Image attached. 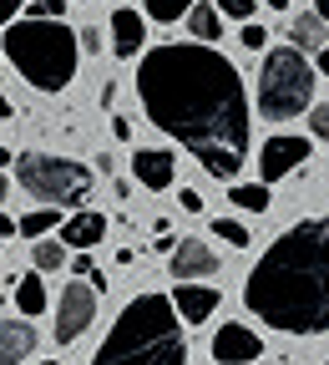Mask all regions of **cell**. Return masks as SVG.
<instances>
[{
  "mask_svg": "<svg viewBox=\"0 0 329 365\" xmlns=\"http://www.w3.org/2000/svg\"><path fill=\"white\" fill-rule=\"evenodd\" d=\"M6 234H16V223H11L6 213H0V239H6Z\"/></svg>",
  "mask_w": 329,
  "mask_h": 365,
  "instance_id": "4dcf8cb0",
  "label": "cell"
},
{
  "mask_svg": "<svg viewBox=\"0 0 329 365\" xmlns=\"http://www.w3.org/2000/svg\"><path fill=\"white\" fill-rule=\"evenodd\" d=\"M0 51L6 61L36 86V91H66L76 81V61H81V41L61 16H26V21H6L0 26Z\"/></svg>",
  "mask_w": 329,
  "mask_h": 365,
  "instance_id": "277c9868",
  "label": "cell"
},
{
  "mask_svg": "<svg viewBox=\"0 0 329 365\" xmlns=\"http://www.w3.org/2000/svg\"><path fill=\"white\" fill-rule=\"evenodd\" d=\"M6 117H16V107H11V97H0V122Z\"/></svg>",
  "mask_w": 329,
  "mask_h": 365,
  "instance_id": "f546056e",
  "label": "cell"
},
{
  "mask_svg": "<svg viewBox=\"0 0 329 365\" xmlns=\"http://www.w3.org/2000/svg\"><path fill=\"white\" fill-rule=\"evenodd\" d=\"M91 319H97V289H91L86 279H71L56 299V345H71L91 330Z\"/></svg>",
  "mask_w": 329,
  "mask_h": 365,
  "instance_id": "52a82bcc",
  "label": "cell"
},
{
  "mask_svg": "<svg viewBox=\"0 0 329 365\" xmlns=\"http://www.w3.org/2000/svg\"><path fill=\"white\" fill-rule=\"evenodd\" d=\"M254 365H258V360H254Z\"/></svg>",
  "mask_w": 329,
  "mask_h": 365,
  "instance_id": "e575fe53",
  "label": "cell"
},
{
  "mask_svg": "<svg viewBox=\"0 0 329 365\" xmlns=\"http://www.w3.org/2000/svg\"><path fill=\"white\" fill-rule=\"evenodd\" d=\"M304 112H309V127H314V137H319V143H324V137H329V107H324V102L314 97V102H309Z\"/></svg>",
  "mask_w": 329,
  "mask_h": 365,
  "instance_id": "d4e9b609",
  "label": "cell"
},
{
  "mask_svg": "<svg viewBox=\"0 0 329 365\" xmlns=\"http://www.w3.org/2000/svg\"><path fill=\"white\" fill-rule=\"evenodd\" d=\"M61 223V213L46 203V208H36V213H26L21 223H16V234H26V239H41V234H51V228Z\"/></svg>",
  "mask_w": 329,
  "mask_h": 365,
  "instance_id": "d6986e66",
  "label": "cell"
},
{
  "mask_svg": "<svg viewBox=\"0 0 329 365\" xmlns=\"http://www.w3.org/2000/svg\"><path fill=\"white\" fill-rule=\"evenodd\" d=\"M228 198L239 208H249V213H268V188H263V182H233Z\"/></svg>",
  "mask_w": 329,
  "mask_h": 365,
  "instance_id": "ffe728a7",
  "label": "cell"
},
{
  "mask_svg": "<svg viewBox=\"0 0 329 365\" xmlns=\"http://www.w3.org/2000/svg\"><path fill=\"white\" fill-rule=\"evenodd\" d=\"M299 163H309V137H289V132H278V137H268L263 153H258V173H263V182L294 173Z\"/></svg>",
  "mask_w": 329,
  "mask_h": 365,
  "instance_id": "ba28073f",
  "label": "cell"
},
{
  "mask_svg": "<svg viewBox=\"0 0 329 365\" xmlns=\"http://www.w3.org/2000/svg\"><path fill=\"white\" fill-rule=\"evenodd\" d=\"M6 198H11V178H6V173H0V203H6Z\"/></svg>",
  "mask_w": 329,
  "mask_h": 365,
  "instance_id": "1f68e13d",
  "label": "cell"
},
{
  "mask_svg": "<svg viewBox=\"0 0 329 365\" xmlns=\"http://www.w3.org/2000/svg\"><path fill=\"white\" fill-rule=\"evenodd\" d=\"M289 41H294V51H309V56H319V66H324V41H329V31H324V16H319V11H299V16L289 21Z\"/></svg>",
  "mask_w": 329,
  "mask_h": 365,
  "instance_id": "9a60e30c",
  "label": "cell"
},
{
  "mask_svg": "<svg viewBox=\"0 0 329 365\" xmlns=\"http://www.w3.org/2000/svg\"><path fill=\"white\" fill-rule=\"evenodd\" d=\"M31 259H36V269H61L66 264V249H61V239H36Z\"/></svg>",
  "mask_w": 329,
  "mask_h": 365,
  "instance_id": "44dd1931",
  "label": "cell"
},
{
  "mask_svg": "<svg viewBox=\"0 0 329 365\" xmlns=\"http://www.w3.org/2000/svg\"><path fill=\"white\" fill-rule=\"evenodd\" d=\"M36 365H56V360H36Z\"/></svg>",
  "mask_w": 329,
  "mask_h": 365,
  "instance_id": "836d02e7",
  "label": "cell"
},
{
  "mask_svg": "<svg viewBox=\"0 0 329 365\" xmlns=\"http://www.w3.org/2000/svg\"><path fill=\"white\" fill-rule=\"evenodd\" d=\"M142 41H147V21L137 11H117L112 16V51L117 56H137V51H142Z\"/></svg>",
  "mask_w": 329,
  "mask_h": 365,
  "instance_id": "2e32d148",
  "label": "cell"
},
{
  "mask_svg": "<svg viewBox=\"0 0 329 365\" xmlns=\"http://www.w3.org/2000/svg\"><path fill=\"white\" fill-rule=\"evenodd\" d=\"M244 46H249V51H263V46H268V31H263L258 21H244Z\"/></svg>",
  "mask_w": 329,
  "mask_h": 365,
  "instance_id": "484cf974",
  "label": "cell"
},
{
  "mask_svg": "<svg viewBox=\"0 0 329 365\" xmlns=\"http://www.w3.org/2000/svg\"><path fill=\"white\" fill-rule=\"evenodd\" d=\"M187 6H193V0H147V16L162 21V26H172V21H182Z\"/></svg>",
  "mask_w": 329,
  "mask_h": 365,
  "instance_id": "603a6c76",
  "label": "cell"
},
{
  "mask_svg": "<svg viewBox=\"0 0 329 365\" xmlns=\"http://www.w3.org/2000/svg\"><path fill=\"white\" fill-rule=\"evenodd\" d=\"M249 314L284 335H324L329 294H324V218H304L278 234L268 254L254 264L244 284Z\"/></svg>",
  "mask_w": 329,
  "mask_h": 365,
  "instance_id": "7a4b0ae2",
  "label": "cell"
},
{
  "mask_svg": "<svg viewBox=\"0 0 329 365\" xmlns=\"http://www.w3.org/2000/svg\"><path fill=\"white\" fill-rule=\"evenodd\" d=\"M213 11H218V16H228V21H254V11H258V0H218Z\"/></svg>",
  "mask_w": 329,
  "mask_h": 365,
  "instance_id": "cb8c5ba5",
  "label": "cell"
},
{
  "mask_svg": "<svg viewBox=\"0 0 329 365\" xmlns=\"http://www.w3.org/2000/svg\"><path fill=\"white\" fill-rule=\"evenodd\" d=\"M182 16H187V31H193L198 41H208V46L223 36V16H218L213 6H198V0H193V6H187Z\"/></svg>",
  "mask_w": 329,
  "mask_h": 365,
  "instance_id": "e0dca14e",
  "label": "cell"
},
{
  "mask_svg": "<svg viewBox=\"0 0 329 365\" xmlns=\"http://www.w3.org/2000/svg\"><path fill=\"white\" fill-rule=\"evenodd\" d=\"M172 299V309H177V319H182V325H203V319L218 309V289L213 284H198V279H177V289L167 294Z\"/></svg>",
  "mask_w": 329,
  "mask_h": 365,
  "instance_id": "30bf717a",
  "label": "cell"
},
{
  "mask_svg": "<svg viewBox=\"0 0 329 365\" xmlns=\"http://www.w3.org/2000/svg\"><path fill=\"white\" fill-rule=\"evenodd\" d=\"M258 355H263V340L249 325H223L213 335V360L218 365H254Z\"/></svg>",
  "mask_w": 329,
  "mask_h": 365,
  "instance_id": "9c48e42d",
  "label": "cell"
},
{
  "mask_svg": "<svg viewBox=\"0 0 329 365\" xmlns=\"http://www.w3.org/2000/svg\"><path fill=\"white\" fill-rule=\"evenodd\" d=\"M56 228H61V249H97L107 239V213H76Z\"/></svg>",
  "mask_w": 329,
  "mask_h": 365,
  "instance_id": "4fadbf2b",
  "label": "cell"
},
{
  "mask_svg": "<svg viewBox=\"0 0 329 365\" xmlns=\"http://www.w3.org/2000/svg\"><path fill=\"white\" fill-rule=\"evenodd\" d=\"M16 309H21L26 319L46 309V284H41V274H26V279L16 284Z\"/></svg>",
  "mask_w": 329,
  "mask_h": 365,
  "instance_id": "ac0fdd59",
  "label": "cell"
},
{
  "mask_svg": "<svg viewBox=\"0 0 329 365\" xmlns=\"http://www.w3.org/2000/svg\"><path fill=\"white\" fill-rule=\"evenodd\" d=\"M167 254H172V274H177V279H208V274H218V254L203 239H182Z\"/></svg>",
  "mask_w": 329,
  "mask_h": 365,
  "instance_id": "7c38bea8",
  "label": "cell"
},
{
  "mask_svg": "<svg viewBox=\"0 0 329 365\" xmlns=\"http://www.w3.org/2000/svg\"><path fill=\"white\" fill-rule=\"evenodd\" d=\"M213 234L228 244V249H249V228L239 218H213Z\"/></svg>",
  "mask_w": 329,
  "mask_h": 365,
  "instance_id": "7402d4cb",
  "label": "cell"
},
{
  "mask_svg": "<svg viewBox=\"0 0 329 365\" xmlns=\"http://www.w3.org/2000/svg\"><path fill=\"white\" fill-rule=\"evenodd\" d=\"M36 350V325L31 319H0V365H21Z\"/></svg>",
  "mask_w": 329,
  "mask_h": 365,
  "instance_id": "5bb4252c",
  "label": "cell"
},
{
  "mask_svg": "<svg viewBox=\"0 0 329 365\" xmlns=\"http://www.w3.org/2000/svg\"><path fill=\"white\" fill-rule=\"evenodd\" d=\"M137 97L152 127L182 143L213 178H239L249 158V91L208 41L152 46L137 66Z\"/></svg>",
  "mask_w": 329,
  "mask_h": 365,
  "instance_id": "6da1fadb",
  "label": "cell"
},
{
  "mask_svg": "<svg viewBox=\"0 0 329 365\" xmlns=\"http://www.w3.org/2000/svg\"><path fill=\"white\" fill-rule=\"evenodd\" d=\"M132 178L142 182L147 193H162V188H172V178H177V158L162 153V148H137L132 153Z\"/></svg>",
  "mask_w": 329,
  "mask_h": 365,
  "instance_id": "8fae6325",
  "label": "cell"
},
{
  "mask_svg": "<svg viewBox=\"0 0 329 365\" xmlns=\"http://www.w3.org/2000/svg\"><path fill=\"white\" fill-rule=\"evenodd\" d=\"M26 16H66V0H41V6H26Z\"/></svg>",
  "mask_w": 329,
  "mask_h": 365,
  "instance_id": "4316f807",
  "label": "cell"
},
{
  "mask_svg": "<svg viewBox=\"0 0 329 365\" xmlns=\"http://www.w3.org/2000/svg\"><path fill=\"white\" fill-rule=\"evenodd\" d=\"M6 163H11V148H0V168H6Z\"/></svg>",
  "mask_w": 329,
  "mask_h": 365,
  "instance_id": "d6a6232c",
  "label": "cell"
},
{
  "mask_svg": "<svg viewBox=\"0 0 329 365\" xmlns=\"http://www.w3.org/2000/svg\"><path fill=\"white\" fill-rule=\"evenodd\" d=\"M177 203H182L187 213H203V193H193V188H182V193H177Z\"/></svg>",
  "mask_w": 329,
  "mask_h": 365,
  "instance_id": "83f0119b",
  "label": "cell"
},
{
  "mask_svg": "<svg viewBox=\"0 0 329 365\" xmlns=\"http://www.w3.org/2000/svg\"><path fill=\"white\" fill-rule=\"evenodd\" d=\"M26 11V0H0V26H6V21H16Z\"/></svg>",
  "mask_w": 329,
  "mask_h": 365,
  "instance_id": "f1b7e54d",
  "label": "cell"
},
{
  "mask_svg": "<svg viewBox=\"0 0 329 365\" xmlns=\"http://www.w3.org/2000/svg\"><path fill=\"white\" fill-rule=\"evenodd\" d=\"M16 178L36 203H51V208H76L91 193V168L71 158H51V153H21Z\"/></svg>",
  "mask_w": 329,
  "mask_h": 365,
  "instance_id": "8992f818",
  "label": "cell"
},
{
  "mask_svg": "<svg viewBox=\"0 0 329 365\" xmlns=\"http://www.w3.org/2000/svg\"><path fill=\"white\" fill-rule=\"evenodd\" d=\"M91 365H187V335L167 294H137Z\"/></svg>",
  "mask_w": 329,
  "mask_h": 365,
  "instance_id": "3957f363",
  "label": "cell"
},
{
  "mask_svg": "<svg viewBox=\"0 0 329 365\" xmlns=\"http://www.w3.org/2000/svg\"><path fill=\"white\" fill-rule=\"evenodd\" d=\"M319 97V66H309L304 51L273 46L258 66V112L268 122H289Z\"/></svg>",
  "mask_w": 329,
  "mask_h": 365,
  "instance_id": "5b68a950",
  "label": "cell"
}]
</instances>
